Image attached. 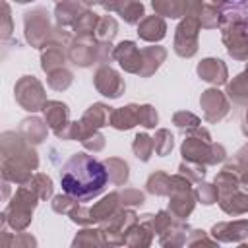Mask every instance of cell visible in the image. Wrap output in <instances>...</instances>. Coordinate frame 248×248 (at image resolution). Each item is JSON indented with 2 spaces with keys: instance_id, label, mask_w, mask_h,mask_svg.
<instances>
[{
  "instance_id": "obj_1",
  "label": "cell",
  "mask_w": 248,
  "mask_h": 248,
  "mask_svg": "<svg viewBox=\"0 0 248 248\" xmlns=\"http://www.w3.org/2000/svg\"><path fill=\"white\" fill-rule=\"evenodd\" d=\"M107 182H108V172L105 165L87 153L72 155L60 170L62 190L78 200H87L101 194Z\"/></svg>"
}]
</instances>
